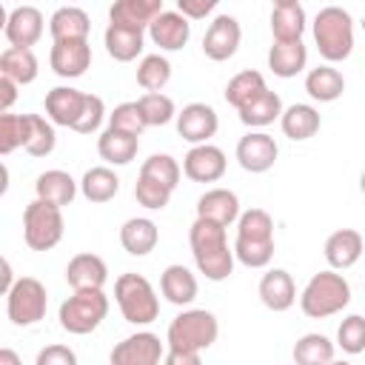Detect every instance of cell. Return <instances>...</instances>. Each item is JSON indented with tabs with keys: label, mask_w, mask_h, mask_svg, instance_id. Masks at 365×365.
Returning <instances> with one entry per match:
<instances>
[{
	"label": "cell",
	"mask_w": 365,
	"mask_h": 365,
	"mask_svg": "<svg viewBox=\"0 0 365 365\" xmlns=\"http://www.w3.org/2000/svg\"><path fill=\"white\" fill-rule=\"evenodd\" d=\"M188 242H191V257L197 271L211 279V282H222L231 277L234 271V248H228L225 240V228L208 220H194L188 228Z\"/></svg>",
	"instance_id": "6da1fadb"
},
{
	"label": "cell",
	"mask_w": 365,
	"mask_h": 365,
	"mask_svg": "<svg viewBox=\"0 0 365 365\" xmlns=\"http://www.w3.org/2000/svg\"><path fill=\"white\" fill-rule=\"evenodd\" d=\"M234 257L248 268H265L274 257V220L265 208H248L237 220Z\"/></svg>",
	"instance_id": "7a4b0ae2"
},
{
	"label": "cell",
	"mask_w": 365,
	"mask_h": 365,
	"mask_svg": "<svg viewBox=\"0 0 365 365\" xmlns=\"http://www.w3.org/2000/svg\"><path fill=\"white\" fill-rule=\"evenodd\" d=\"M311 31H314V43H317L322 60H328V66L351 57V51H354V17L342 6L319 9L314 23H311Z\"/></svg>",
	"instance_id": "3957f363"
},
{
	"label": "cell",
	"mask_w": 365,
	"mask_h": 365,
	"mask_svg": "<svg viewBox=\"0 0 365 365\" xmlns=\"http://www.w3.org/2000/svg\"><path fill=\"white\" fill-rule=\"evenodd\" d=\"M351 302V285L339 271H319L308 279V285L299 294V308L311 319H325L348 308Z\"/></svg>",
	"instance_id": "277c9868"
},
{
	"label": "cell",
	"mask_w": 365,
	"mask_h": 365,
	"mask_svg": "<svg viewBox=\"0 0 365 365\" xmlns=\"http://www.w3.org/2000/svg\"><path fill=\"white\" fill-rule=\"evenodd\" d=\"M217 336H220L217 317L205 308H188L171 319V325L165 331V345H168V351L202 354L217 342Z\"/></svg>",
	"instance_id": "5b68a950"
},
{
	"label": "cell",
	"mask_w": 365,
	"mask_h": 365,
	"mask_svg": "<svg viewBox=\"0 0 365 365\" xmlns=\"http://www.w3.org/2000/svg\"><path fill=\"white\" fill-rule=\"evenodd\" d=\"M114 299L125 322L131 325H148L160 317V299L154 285L134 271H125L114 279Z\"/></svg>",
	"instance_id": "8992f818"
},
{
	"label": "cell",
	"mask_w": 365,
	"mask_h": 365,
	"mask_svg": "<svg viewBox=\"0 0 365 365\" xmlns=\"http://www.w3.org/2000/svg\"><path fill=\"white\" fill-rule=\"evenodd\" d=\"M106 317H108V297L103 291H74L68 299H63L57 311L60 328L74 336L97 331Z\"/></svg>",
	"instance_id": "52a82bcc"
},
{
	"label": "cell",
	"mask_w": 365,
	"mask_h": 365,
	"mask_svg": "<svg viewBox=\"0 0 365 365\" xmlns=\"http://www.w3.org/2000/svg\"><path fill=\"white\" fill-rule=\"evenodd\" d=\"M66 231V220H63V208L43 202V200H31L23 211V240L31 251H51Z\"/></svg>",
	"instance_id": "ba28073f"
},
{
	"label": "cell",
	"mask_w": 365,
	"mask_h": 365,
	"mask_svg": "<svg viewBox=\"0 0 365 365\" xmlns=\"http://www.w3.org/2000/svg\"><path fill=\"white\" fill-rule=\"evenodd\" d=\"M46 308H48V294L37 277H20L14 288L6 294V314L17 328L37 325L46 317Z\"/></svg>",
	"instance_id": "9c48e42d"
},
{
	"label": "cell",
	"mask_w": 365,
	"mask_h": 365,
	"mask_svg": "<svg viewBox=\"0 0 365 365\" xmlns=\"http://www.w3.org/2000/svg\"><path fill=\"white\" fill-rule=\"evenodd\" d=\"M165 345L157 334L151 331H137L125 339H120L111 348L108 365H163L165 359Z\"/></svg>",
	"instance_id": "30bf717a"
},
{
	"label": "cell",
	"mask_w": 365,
	"mask_h": 365,
	"mask_svg": "<svg viewBox=\"0 0 365 365\" xmlns=\"http://www.w3.org/2000/svg\"><path fill=\"white\" fill-rule=\"evenodd\" d=\"M174 123H177V134L191 145H205L220 128V117L208 103L182 106V111H177Z\"/></svg>",
	"instance_id": "8fae6325"
},
{
	"label": "cell",
	"mask_w": 365,
	"mask_h": 365,
	"mask_svg": "<svg viewBox=\"0 0 365 365\" xmlns=\"http://www.w3.org/2000/svg\"><path fill=\"white\" fill-rule=\"evenodd\" d=\"M240 43H242V29H240L237 17H231V14H217V17L211 20L205 37H202V51H205L208 60L222 63V60H231V57L237 54Z\"/></svg>",
	"instance_id": "7c38bea8"
},
{
	"label": "cell",
	"mask_w": 365,
	"mask_h": 365,
	"mask_svg": "<svg viewBox=\"0 0 365 365\" xmlns=\"http://www.w3.org/2000/svg\"><path fill=\"white\" fill-rule=\"evenodd\" d=\"M277 154H279L277 140L265 131H248L237 143V163L248 174H265L268 168H274Z\"/></svg>",
	"instance_id": "4fadbf2b"
},
{
	"label": "cell",
	"mask_w": 365,
	"mask_h": 365,
	"mask_svg": "<svg viewBox=\"0 0 365 365\" xmlns=\"http://www.w3.org/2000/svg\"><path fill=\"white\" fill-rule=\"evenodd\" d=\"M228 168V160H225V151L205 143V145H191L188 154L182 157V174L191 180V182H217L222 180Z\"/></svg>",
	"instance_id": "5bb4252c"
},
{
	"label": "cell",
	"mask_w": 365,
	"mask_h": 365,
	"mask_svg": "<svg viewBox=\"0 0 365 365\" xmlns=\"http://www.w3.org/2000/svg\"><path fill=\"white\" fill-rule=\"evenodd\" d=\"M48 63L57 77H66V80L83 77L91 66V46L88 40H60L51 46Z\"/></svg>",
	"instance_id": "9a60e30c"
},
{
	"label": "cell",
	"mask_w": 365,
	"mask_h": 365,
	"mask_svg": "<svg viewBox=\"0 0 365 365\" xmlns=\"http://www.w3.org/2000/svg\"><path fill=\"white\" fill-rule=\"evenodd\" d=\"M43 11L37 6H17L9 11L3 34L14 48H31L43 37Z\"/></svg>",
	"instance_id": "2e32d148"
},
{
	"label": "cell",
	"mask_w": 365,
	"mask_h": 365,
	"mask_svg": "<svg viewBox=\"0 0 365 365\" xmlns=\"http://www.w3.org/2000/svg\"><path fill=\"white\" fill-rule=\"evenodd\" d=\"M106 279H108V265L103 257H97L91 251L74 254L66 265V282L74 291H103Z\"/></svg>",
	"instance_id": "e0dca14e"
},
{
	"label": "cell",
	"mask_w": 365,
	"mask_h": 365,
	"mask_svg": "<svg viewBox=\"0 0 365 365\" xmlns=\"http://www.w3.org/2000/svg\"><path fill=\"white\" fill-rule=\"evenodd\" d=\"M86 94L88 91H80V88H71V86H54L51 91H46V117L54 125L74 128V123L83 114Z\"/></svg>",
	"instance_id": "ac0fdd59"
},
{
	"label": "cell",
	"mask_w": 365,
	"mask_h": 365,
	"mask_svg": "<svg viewBox=\"0 0 365 365\" xmlns=\"http://www.w3.org/2000/svg\"><path fill=\"white\" fill-rule=\"evenodd\" d=\"M362 251H365V240H362V234L356 228H339V231H334L325 240V248H322L325 262L331 265V271H345V268L356 265L359 257H362Z\"/></svg>",
	"instance_id": "d6986e66"
},
{
	"label": "cell",
	"mask_w": 365,
	"mask_h": 365,
	"mask_svg": "<svg viewBox=\"0 0 365 365\" xmlns=\"http://www.w3.org/2000/svg\"><path fill=\"white\" fill-rule=\"evenodd\" d=\"M240 197L231 188H208L200 200H197V217L217 222L222 228L234 225L240 220Z\"/></svg>",
	"instance_id": "ffe728a7"
},
{
	"label": "cell",
	"mask_w": 365,
	"mask_h": 365,
	"mask_svg": "<svg viewBox=\"0 0 365 365\" xmlns=\"http://www.w3.org/2000/svg\"><path fill=\"white\" fill-rule=\"evenodd\" d=\"M148 37H151L154 46H160V51H180L191 37V20H185L180 11L165 9L148 26Z\"/></svg>",
	"instance_id": "44dd1931"
},
{
	"label": "cell",
	"mask_w": 365,
	"mask_h": 365,
	"mask_svg": "<svg viewBox=\"0 0 365 365\" xmlns=\"http://www.w3.org/2000/svg\"><path fill=\"white\" fill-rule=\"evenodd\" d=\"M257 291H259L262 305H265L268 311H277V314L288 311V308L297 302V285H294V279H291V274H288L285 268H271V271H265Z\"/></svg>",
	"instance_id": "7402d4cb"
},
{
	"label": "cell",
	"mask_w": 365,
	"mask_h": 365,
	"mask_svg": "<svg viewBox=\"0 0 365 365\" xmlns=\"http://www.w3.org/2000/svg\"><path fill=\"white\" fill-rule=\"evenodd\" d=\"M305 26H308V17H305L302 3H297V0H279L271 9V34H274V43L302 40Z\"/></svg>",
	"instance_id": "603a6c76"
},
{
	"label": "cell",
	"mask_w": 365,
	"mask_h": 365,
	"mask_svg": "<svg viewBox=\"0 0 365 365\" xmlns=\"http://www.w3.org/2000/svg\"><path fill=\"white\" fill-rule=\"evenodd\" d=\"M106 51L111 60L117 63H131L143 54V43H145V31L134 29V26H120V23H108L106 34H103Z\"/></svg>",
	"instance_id": "cb8c5ba5"
},
{
	"label": "cell",
	"mask_w": 365,
	"mask_h": 365,
	"mask_svg": "<svg viewBox=\"0 0 365 365\" xmlns=\"http://www.w3.org/2000/svg\"><path fill=\"white\" fill-rule=\"evenodd\" d=\"M165 11L163 0H117L108 9V23H120V26H134L148 31V26Z\"/></svg>",
	"instance_id": "d4e9b609"
},
{
	"label": "cell",
	"mask_w": 365,
	"mask_h": 365,
	"mask_svg": "<svg viewBox=\"0 0 365 365\" xmlns=\"http://www.w3.org/2000/svg\"><path fill=\"white\" fill-rule=\"evenodd\" d=\"M160 242V228L154 220L148 217H131L123 222L120 228V245L125 248V254L131 257H145L157 248Z\"/></svg>",
	"instance_id": "484cf974"
},
{
	"label": "cell",
	"mask_w": 365,
	"mask_h": 365,
	"mask_svg": "<svg viewBox=\"0 0 365 365\" xmlns=\"http://www.w3.org/2000/svg\"><path fill=\"white\" fill-rule=\"evenodd\" d=\"M77 185L80 182H74V177L68 171L51 168V171H43L34 180V194H37V200L63 208V205H71V200L77 197Z\"/></svg>",
	"instance_id": "4316f807"
},
{
	"label": "cell",
	"mask_w": 365,
	"mask_h": 365,
	"mask_svg": "<svg viewBox=\"0 0 365 365\" xmlns=\"http://www.w3.org/2000/svg\"><path fill=\"white\" fill-rule=\"evenodd\" d=\"M279 125H282V134H285L288 140L302 143V140H311V137L319 131L322 117H319V111H317L314 106H308V103H294V106H288V108L282 111Z\"/></svg>",
	"instance_id": "83f0119b"
},
{
	"label": "cell",
	"mask_w": 365,
	"mask_h": 365,
	"mask_svg": "<svg viewBox=\"0 0 365 365\" xmlns=\"http://www.w3.org/2000/svg\"><path fill=\"white\" fill-rule=\"evenodd\" d=\"M160 291L171 305H191L197 299V277L185 265H168L160 274Z\"/></svg>",
	"instance_id": "f1b7e54d"
},
{
	"label": "cell",
	"mask_w": 365,
	"mask_h": 365,
	"mask_svg": "<svg viewBox=\"0 0 365 365\" xmlns=\"http://www.w3.org/2000/svg\"><path fill=\"white\" fill-rule=\"evenodd\" d=\"M48 31H51L54 43H60V40H88L91 20L77 6H60L48 20Z\"/></svg>",
	"instance_id": "f546056e"
},
{
	"label": "cell",
	"mask_w": 365,
	"mask_h": 365,
	"mask_svg": "<svg viewBox=\"0 0 365 365\" xmlns=\"http://www.w3.org/2000/svg\"><path fill=\"white\" fill-rule=\"evenodd\" d=\"M308 63V48L302 40H291V43H274L268 48V68L282 77V80H291L297 77Z\"/></svg>",
	"instance_id": "4dcf8cb0"
},
{
	"label": "cell",
	"mask_w": 365,
	"mask_h": 365,
	"mask_svg": "<svg viewBox=\"0 0 365 365\" xmlns=\"http://www.w3.org/2000/svg\"><path fill=\"white\" fill-rule=\"evenodd\" d=\"M305 91L317 103H334L345 91V77H342L339 68H334L328 63L325 66H317V68H311L305 74Z\"/></svg>",
	"instance_id": "1f68e13d"
},
{
	"label": "cell",
	"mask_w": 365,
	"mask_h": 365,
	"mask_svg": "<svg viewBox=\"0 0 365 365\" xmlns=\"http://www.w3.org/2000/svg\"><path fill=\"white\" fill-rule=\"evenodd\" d=\"M137 151H140V137H131V134H123L114 128H106L97 137V154L108 165H128L137 157Z\"/></svg>",
	"instance_id": "d6a6232c"
},
{
	"label": "cell",
	"mask_w": 365,
	"mask_h": 365,
	"mask_svg": "<svg viewBox=\"0 0 365 365\" xmlns=\"http://www.w3.org/2000/svg\"><path fill=\"white\" fill-rule=\"evenodd\" d=\"M282 100H279V94L277 91H271V88H265L259 97H254L248 106H242L237 114H240V123L242 125H248V128H265V125H271L274 120H279L282 117Z\"/></svg>",
	"instance_id": "836d02e7"
},
{
	"label": "cell",
	"mask_w": 365,
	"mask_h": 365,
	"mask_svg": "<svg viewBox=\"0 0 365 365\" xmlns=\"http://www.w3.org/2000/svg\"><path fill=\"white\" fill-rule=\"evenodd\" d=\"M37 57L31 48H14L9 46L3 54H0V74L14 80L17 86H29L37 80Z\"/></svg>",
	"instance_id": "e575fe53"
},
{
	"label": "cell",
	"mask_w": 365,
	"mask_h": 365,
	"mask_svg": "<svg viewBox=\"0 0 365 365\" xmlns=\"http://www.w3.org/2000/svg\"><path fill=\"white\" fill-rule=\"evenodd\" d=\"M80 191L88 202H108L117 197L120 191V177L114 174V168L108 165H94L83 174L80 180Z\"/></svg>",
	"instance_id": "d590c367"
},
{
	"label": "cell",
	"mask_w": 365,
	"mask_h": 365,
	"mask_svg": "<svg viewBox=\"0 0 365 365\" xmlns=\"http://www.w3.org/2000/svg\"><path fill=\"white\" fill-rule=\"evenodd\" d=\"M334 348L336 342H331L325 334H302L294 342V365H331L334 362Z\"/></svg>",
	"instance_id": "8d00e7d4"
},
{
	"label": "cell",
	"mask_w": 365,
	"mask_h": 365,
	"mask_svg": "<svg viewBox=\"0 0 365 365\" xmlns=\"http://www.w3.org/2000/svg\"><path fill=\"white\" fill-rule=\"evenodd\" d=\"M265 88H268V86H265V77H262L259 71H254V68H245V71H240V74H234V77L228 80V86H225V103L240 111V108L248 106L254 97H259Z\"/></svg>",
	"instance_id": "74e56055"
},
{
	"label": "cell",
	"mask_w": 365,
	"mask_h": 365,
	"mask_svg": "<svg viewBox=\"0 0 365 365\" xmlns=\"http://www.w3.org/2000/svg\"><path fill=\"white\" fill-rule=\"evenodd\" d=\"M171 80V63L163 54H145L137 66V83L145 88V94H157Z\"/></svg>",
	"instance_id": "f35d334b"
},
{
	"label": "cell",
	"mask_w": 365,
	"mask_h": 365,
	"mask_svg": "<svg viewBox=\"0 0 365 365\" xmlns=\"http://www.w3.org/2000/svg\"><path fill=\"white\" fill-rule=\"evenodd\" d=\"M57 145V134H54V123L43 114H29V143L26 151L31 157H48Z\"/></svg>",
	"instance_id": "ab89813d"
},
{
	"label": "cell",
	"mask_w": 365,
	"mask_h": 365,
	"mask_svg": "<svg viewBox=\"0 0 365 365\" xmlns=\"http://www.w3.org/2000/svg\"><path fill=\"white\" fill-rule=\"evenodd\" d=\"M140 174L174 191V188H177V182H180L182 168H180V163H177L171 154H151V157L140 165Z\"/></svg>",
	"instance_id": "60d3db41"
},
{
	"label": "cell",
	"mask_w": 365,
	"mask_h": 365,
	"mask_svg": "<svg viewBox=\"0 0 365 365\" xmlns=\"http://www.w3.org/2000/svg\"><path fill=\"white\" fill-rule=\"evenodd\" d=\"M137 106H140V111H143L145 125H165V123L177 120V106H174V100H171L168 94H163V91H157V94H143V97L137 100Z\"/></svg>",
	"instance_id": "b9f144b4"
},
{
	"label": "cell",
	"mask_w": 365,
	"mask_h": 365,
	"mask_svg": "<svg viewBox=\"0 0 365 365\" xmlns=\"http://www.w3.org/2000/svg\"><path fill=\"white\" fill-rule=\"evenodd\" d=\"M29 143V114H0V154L26 148Z\"/></svg>",
	"instance_id": "7bdbcfd3"
},
{
	"label": "cell",
	"mask_w": 365,
	"mask_h": 365,
	"mask_svg": "<svg viewBox=\"0 0 365 365\" xmlns=\"http://www.w3.org/2000/svg\"><path fill=\"white\" fill-rule=\"evenodd\" d=\"M336 345L351 356L362 354L365 351V317H359V314L345 317L336 328Z\"/></svg>",
	"instance_id": "ee69618b"
},
{
	"label": "cell",
	"mask_w": 365,
	"mask_h": 365,
	"mask_svg": "<svg viewBox=\"0 0 365 365\" xmlns=\"http://www.w3.org/2000/svg\"><path fill=\"white\" fill-rule=\"evenodd\" d=\"M108 128L123 131V134H131V137H140L148 125H145V120H143V111H140L137 100H134V103H120V106L108 114Z\"/></svg>",
	"instance_id": "f6af8a7d"
},
{
	"label": "cell",
	"mask_w": 365,
	"mask_h": 365,
	"mask_svg": "<svg viewBox=\"0 0 365 365\" xmlns=\"http://www.w3.org/2000/svg\"><path fill=\"white\" fill-rule=\"evenodd\" d=\"M134 197H137V202L143 208L163 211L168 205V200H171V188H165V185H160V182H154V180H148V177L140 174L137 177V185H134Z\"/></svg>",
	"instance_id": "bcb514c9"
},
{
	"label": "cell",
	"mask_w": 365,
	"mask_h": 365,
	"mask_svg": "<svg viewBox=\"0 0 365 365\" xmlns=\"http://www.w3.org/2000/svg\"><path fill=\"white\" fill-rule=\"evenodd\" d=\"M103 120H106V103H103V97H97V94H86L83 114H80V120L74 123L71 131H77V134H94V131L100 128Z\"/></svg>",
	"instance_id": "7dc6e473"
},
{
	"label": "cell",
	"mask_w": 365,
	"mask_h": 365,
	"mask_svg": "<svg viewBox=\"0 0 365 365\" xmlns=\"http://www.w3.org/2000/svg\"><path fill=\"white\" fill-rule=\"evenodd\" d=\"M34 365H77V354H74L68 345L54 342V345H46V348L37 354Z\"/></svg>",
	"instance_id": "c3c4849f"
},
{
	"label": "cell",
	"mask_w": 365,
	"mask_h": 365,
	"mask_svg": "<svg viewBox=\"0 0 365 365\" xmlns=\"http://www.w3.org/2000/svg\"><path fill=\"white\" fill-rule=\"evenodd\" d=\"M217 9V0H180L177 3V11L185 17V20H202L205 14H211Z\"/></svg>",
	"instance_id": "681fc988"
},
{
	"label": "cell",
	"mask_w": 365,
	"mask_h": 365,
	"mask_svg": "<svg viewBox=\"0 0 365 365\" xmlns=\"http://www.w3.org/2000/svg\"><path fill=\"white\" fill-rule=\"evenodd\" d=\"M17 83L14 80H9V77H3L0 74V108H3V114H9V108L14 106V100H17Z\"/></svg>",
	"instance_id": "f907efd6"
},
{
	"label": "cell",
	"mask_w": 365,
	"mask_h": 365,
	"mask_svg": "<svg viewBox=\"0 0 365 365\" xmlns=\"http://www.w3.org/2000/svg\"><path fill=\"white\" fill-rule=\"evenodd\" d=\"M163 365H202V359L200 354H191V351H165Z\"/></svg>",
	"instance_id": "816d5d0a"
},
{
	"label": "cell",
	"mask_w": 365,
	"mask_h": 365,
	"mask_svg": "<svg viewBox=\"0 0 365 365\" xmlns=\"http://www.w3.org/2000/svg\"><path fill=\"white\" fill-rule=\"evenodd\" d=\"M14 282H17V279H14V274H11V262H9V259H3V285H0V288H3V294H9V291L14 288Z\"/></svg>",
	"instance_id": "f5cc1de1"
},
{
	"label": "cell",
	"mask_w": 365,
	"mask_h": 365,
	"mask_svg": "<svg viewBox=\"0 0 365 365\" xmlns=\"http://www.w3.org/2000/svg\"><path fill=\"white\" fill-rule=\"evenodd\" d=\"M0 365H23V359L14 348H0Z\"/></svg>",
	"instance_id": "db71d44e"
},
{
	"label": "cell",
	"mask_w": 365,
	"mask_h": 365,
	"mask_svg": "<svg viewBox=\"0 0 365 365\" xmlns=\"http://www.w3.org/2000/svg\"><path fill=\"white\" fill-rule=\"evenodd\" d=\"M359 191H362V194H365V171H362V174H359Z\"/></svg>",
	"instance_id": "11a10c76"
},
{
	"label": "cell",
	"mask_w": 365,
	"mask_h": 365,
	"mask_svg": "<svg viewBox=\"0 0 365 365\" xmlns=\"http://www.w3.org/2000/svg\"><path fill=\"white\" fill-rule=\"evenodd\" d=\"M331 365H351V362H345V359H334Z\"/></svg>",
	"instance_id": "9f6ffc18"
}]
</instances>
